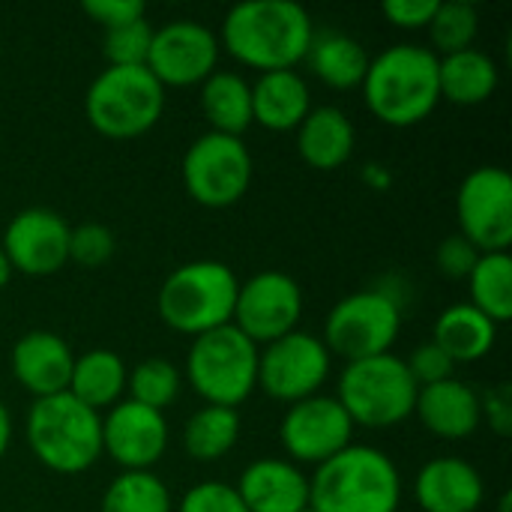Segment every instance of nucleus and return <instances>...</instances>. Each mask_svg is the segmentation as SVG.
I'll list each match as a JSON object with an SVG mask.
<instances>
[{
    "instance_id": "obj_1",
    "label": "nucleus",
    "mask_w": 512,
    "mask_h": 512,
    "mask_svg": "<svg viewBox=\"0 0 512 512\" xmlns=\"http://www.w3.org/2000/svg\"><path fill=\"white\" fill-rule=\"evenodd\" d=\"M219 45L258 72L297 69L315 36L312 15L294 0H243L225 12Z\"/></svg>"
},
{
    "instance_id": "obj_2",
    "label": "nucleus",
    "mask_w": 512,
    "mask_h": 512,
    "mask_svg": "<svg viewBox=\"0 0 512 512\" xmlns=\"http://www.w3.org/2000/svg\"><path fill=\"white\" fill-rule=\"evenodd\" d=\"M366 108L387 126L408 129L423 123L441 102L438 54L429 45L399 42L369 60L363 78Z\"/></svg>"
},
{
    "instance_id": "obj_3",
    "label": "nucleus",
    "mask_w": 512,
    "mask_h": 512,
    "mask_svg": "<svg viewBox=\"0 0 512 512\" xmlns=\"http://www.w3.org/2000/svg\"><path fill=\"white\" fill-rule=\"evenodd\" d=\"M309 507L315 512H399L402 474L384 450L351 444L315 468Z\"/></svg>"
},
{
    "instance_id": "obj_4",
    "label": "nucleus",
    "mask_w": 512,
    "mask_h": 512,
    "mask_svg": "<svg viewBox=\"0 0 512 512\" xmlns=\"http://www.w3.org/2000/svg\"><path fill=\"white\" fill-rule=\"evenodd\" d=\"M24 438L39 465L54 474H84L102 456V414L78 402L72 393L33 399Z\"/></svg>"
},
{
    "instance_id": "obj_5",
    "label": "nucleus",
    "mask_w": 512,
    "mask_h": 512,
    "mask_svg": "<svg viewBox=\"0 0 512 512\" xmlns=\"http://www.w3.org/2000/svg\"><path fill=\"white\" fill-rule=\"evenodd\" d=\"M237 288L240 279L228 264L213 258L186 261L171 270L159 285L156 309L171 330L195 339L201 333L231 324Z\"/></svg>"
},
{
    "instance_id": "obj_6",
    "label": "nucleus",
    "mask_w": 512,
    "mask_h": 512,
    "mask_svg": "<svg viewBox=\"0 0 512 512\" xmlns=\"http://www.w3.org/2000/svg\"><path fill=\"white\" fill-rule=\"evenodd\" d=\"M183 378L204 405L237 408L258 390V345L234 324L201 333L186 351Z\"/></svg>"
},
{
    "instance_id": "obj_7",
    "label": "nucleus",
    "mask_w": 512,
    "mask_h": 512,
    "mask_svg": "<svg viewBox=\"0 0 512 512\" xmlns=\"http://www.w3.org/2000/svg\"><path fill=\"white\" fill-rule=\"evenodd\" d=\"M417 390L420 387L414 384L405 360L390 351L345 363L336 399L348 411L354 426L390 429L414 414Z\"/></svg>"
},
{
    "instance_id": "obj_8",
    "label": "nucleus",
    "mask_w": 512,
    "mask_h": 512,
    "mask_svg": "<svg viewBox=\"0 0 512 512\" xmlns=\"http://www.w3.org/2000/svg\"><path fill=\"white\" fill-rule=\"evenodd\" d=\"M165 111V87L147 66H105L87 87L84 114L105 138H138Z\"/></svg>"
},
{
    "instance_id": "obj_9",
    "label": "nucleus",
    "mask_w": 512,
    "mask_h": 512,
    "mask_svg": "<svg viewBox=\"0 0 512 512\" xmlns=\"http://www.w3.org/2000/svg\"><path fill=\"white\" fill-rule=\"evenodd\" d=\"M402 333V306L378 288H363L342 297L324 321L321 342L330 354L351 360H366L390 354Z\"/></svg>"
},
{
    "instance_id": "obj_10",
    "label": "nucleus",
    "mask_w": 512,
    "mask_h": 512,
    "mask_svg": "<svg viewBox=\"0 0 512 512\" xmlns=\"http://www.w3.org/2000/svg\"><path fill=\"white\" fill-rule=\"evenodd\" d=\"M252 153L243 138L204 132L183 153V186L201 207H231L252 186Z\"/></svg>"
},
{
    "instance_id": "obj_11",
    "label": "nucleus",
    "mask_w": 512,
    "mask_h": 512,
    "mask_svg": "<svg viewBox=\"0 0 512 512\" xmlns=\"http://www.w3.org/2000/svg\"><path fill=\"white\" fill-rule=\"evenodd\" d=\"M333 369V354L321 336L294 330L258 348V390L270 399L294 405L321 393Z\"/></svg>"
},
{
    "instance_id": "obj_12",
    "label": "nucleus",
    "mask_w": 512,
    "mask_h": 512,
    "mask_svg": "<svg viewBox=\"0 0 512 512\" xmlns=\"http://www.w3.org/2000/svg\"><path fill=\"white\" fill-rule=\"evenodd\" d=\"M459 234L480 252H510L512 246V177L501 165H480L456 192Z\"/></svg>"
},
{
    "instance_id": "obj_13",
    "label": "nucleus",
    "mask_w": 512,
    "mask_h": 512,
    "mask_svg": "<svg viewBox=\"0 0 512 512\" xmlns=\"http://www.w3.org/2000/svg\"><path fill=\"white\" fill-rule=\"evenodd\" d=\"M303 318V288L282 270H261L240 282L231 324L258 348L297 330Z\"/></svg>"
},
{
    "instance_id": "obj_14",
    "label": "nucleus",
    "mask_w": 512,
    "mask_h": 512,
    "mask_svg": "<svg viewBox=\"0 0 512 512\" xmlns=\"http://www.w3.org/2000/svg\"><path fill=\"white\" fill-rule=\"evenodd\" d=\"M354 423L336 396L315 393L288 405L279 423V441L294 465H324L354 444Z\"/></svg>"
},
{
    "instance_id": "obj_15",
    "label": "nucleus",
    "mask_w": 512,
    "mask_h": 512,
    "mask_svg": "<svg viewBox=\"0 0 512 512\" xmlns=\"http://www.w3.org/2000/svg\"><path fill=\"white\" fill-rule=\"evenodd\" d=\"M219 36L192 18H174L153 27L147 69L162 87H201L219 69Z\"/></svg>"
},
{
    "instance_id": "obj_16",
    "label": "nucleus",
    "mask_w": 512,
    "mask_h": 512,
    "mask_svg": "<svg viewBox=\"0 0 512 512\" xmlns=\"http://www.w3.org/2000/svg\"><path fill=\"white\" fill-rule=\"evenodd\" d=\"M171 429L162 411L120 399L102 414V456L123 471H150L168 453Z\"/></svg>"
},
{
    "instance_id": "obj_17",
    "label": "nucleus",
    "mask_w": 512,
    "mask_h": 512,
    "mask_svg": "<svg viewBox=\"0 0 512 512\" xmlns=\"http://www.w3.org/2000/svg\"><path fill=\"white\" fill-rule=\"evenodd\" d=\"M69 231L72 225L51 207L18 210L0 240L15 273L51 276L69 261Z\"/></svg>"
},
{
    "instance_id": "obj_18",
    "label": "nucleus",
    "mask_w": 512,
    "mask_h": 512,
    "mask_svg": "<svg viewBox=\"0 0 512 512\" xmlns=\"http://www.w3.org/2000/svg\"><path fill=\"white\" fill-rule=\"evenodd\" d=\"M9 363H12L15 381L33 399H45V396H57L69 390L75 354L63 336L51 330H30L12 345Z\"/></svg>"
},
{
    "instance_id": "obj_19",
    "label": "nucleus",
    "mask_w": 512,
    "mask_h": 512,
    "mask_svg": "<svg viewBox=\"0 0 512 512\" xmlns=\"http://www.w3.org/2000/svg\"><path fill=\"white\" fill-rule=\"evenodd\" d=\"M237 495L249 512H300L309 507V477L288 459H255L240 471Z\"/></svg>"
},
{
    "instance_id": "obj_20",
    "label": "nucleus",
    "mask_w": 512,
    "mask_h": 512,
    "mask_svg": "<svg viewBox=\"0 0 512 512\" xmlns=\"http://www.w3.org/2000/svg\"><path fill=\"white\" fill-rule=\"evenodd\" d=\"M414 495L423 512H477L486 498V483L471 462L438 456L420 468Z\"/></svg>"
},
{
    "instance_id": "obj_21",
    "label": "nucleus",
    "mask_w": 512,
    "mask_h": 512,
    "mask_svg": "<svg viewBox=\"0 0 512 512\" xmlns=\"http://www.w3.org/2000/svg\"><path fill=\"white\" fill-rule=\"evenodd\" d=\"M414 414L441 441H465L483 426L480 393L459 378L420 387Z\"/></svg>"
},
{
    "instance_id": "obj_22",
    "label": "nucleus",
    "mask_w": 512,
    "mask_h": 512,
    "mask_svg": "<svg viewBox=\"0 0 512 512\" xmlns=\"http://www.w3.org/2000/svg\"><path fill=\"white\" fill-rule=\"evenodd\" d=\"M252 123L267 132H294L312 111V93L297 69L261 72L252 84Z\"/></svg>"
},
{
    "instance_id": "obj_23",
    "label": "nucleus",
    "mask_w": 512,
    "mask_h": 512,
    "mask_svg": "<svg viewBox=\"0 0 512 512\" xmlns=\"http://www.w3.org/2000/svg\"><path fill=\"white\" fill-rule=\"evenodd\" d=\"M297 132V153L306 165L318 171H336L342 168L357 147V129L351 117L336 105H318L312 108Z\"/></svg>"
},
{
    "instance_id": "obj_24",
    "label": "nucleus",
    "mask_w": 512,
    "mask_h": 512,
    "mask_svg": "<svg viewBox=\"0 0 512 512\" xmlns=\"http://www.w3.org/2000/svg\"><path fill=\"white\" fill-rule=\"evenodd\" d=\"M501 84V69L495 57L483 48H465L438 57V90L441 99L453 105H483L495 96Z\"/></svg>"
},
{
    "instance_id": "obj_25",
    "label": "nucleus",
    "mask_w": 512,
    "mask_h": 512,
    "mask_svg": "<svg viewBox=\"0 0 512 512\" xmlns=\"http://www.w3.org/2000/svg\"><path fill=\"white\" fill-rule=\"evenodd\" d=\"M432 342L453 360V363H477L483 360L498 342V324L489 321L471 303L447 306L432 327Z\"/></svg>"
},
{
    "instance_id": "obj_26",
    "label": "nucleus",
    "mask_w": 512,
    "mask_h": 512,
    "mask_svg": "<svg viewBox=\"0 0 512 512\" xmlns=\"http://www.w3.org/2000/svg\"><path fill=\"white\" fill-rule=\"evenodd\" d=\"M369 51L360 39L342 30H315L312 45L306 51V63L333 90H354L363 84L369 69Z\"/></svg>"
},
{
    "instance_id": "obj_27",
    "label": "nucleus",
    "mask_w": 512,
    "mask_h": 512,
    "mask_svg": "<svg viewBox=\"0 0 512 512\" xmlns=\"http://www.w3.org/2000/svg\"><path fill=\"white\" fill-rule=\"evenodd\" d=\"M126 378H129V369L117 351L93 348V351H84L81 357H75L66 393H72L87 408L105 414L108 408H114L123 399Z\"/></svg>"
},
{
    "instance_id": "obj_28",
    "label": "nucleus",
    "mask_w": 512,
    "mask_h": 512,
    "mask_svg": "<svg viewBox=\"0 0 512 512\" xmlns=\"http://www.w3.org/2000/svg\"><path fill=\"white\" fill-rule=\"evenodd\" d=\"M201 114L210 123V132L243 138L252 126V87L240 72L216 69L201 84Z\"/></svg>"
},
{
    "instance_id": "obj_29",
    "label": "nucleus",
    "mask_w": 512,
    "mask_h": 512,
    "mask_svg": "<svg viewBox=\"0 0 512 512\" xmlns=\"http://www.w3.org/2000/svg\"><path fill=\"white\" fill-rule=\"evenodd\" d=\"M243 432V420L237 408L204 405L183 426V450L195 462H219L228 456Z\"/></svg>"
},
{
    "instance_id": "obj_30",
    "label": "nucleus",
    "mask_w": 512,
    "mask_h": 512,
    "mask_svg": "<svg viewBox=\"0 0 512 512\" xmlns=\"http://www.w3.org/2000/svg\"><path fill=\"white\" fill-rule=\"evenodd\" d=\"M471 306H477L498 327L512 318V258L510 252H483L468 276Z\"/></svg>"
},
{
    "instance_id": "obj_31",
    "label": "nucleus",
    "mask_w": 512,
    "mask_h": 512,
    "mask_svg": "<svg viewBox=\"0 0 512 512\" xmlns=\"http://www.w3.org/2000/svg\"><path fill=\"white\" fill-rule=\"evenodd\" d=\"M99 512H174V498L153 471H123L108 483Z\"/></svg>"
},
{
    "instance_id": "obj_32",
    "label": "nucleus",
    "mask_w": 512,
    "mask_h": 512,
    "mask_svg": "<svg viewBox=\"0 0 512 512\" xmlns=\"http://www.w3.org/2000/svg\"><path fill=\"white\" fill-rule=\"evenodd\" d=\"M180 387H183V372L168 357H144L141 363L129 369V378H126L129 399L162 414L165 408L177 402Z\"/></svg>"
},
{
    "instance_id": "obj_33",
    "label": "nucleus",
    "mask_w": 512,
    "mask_h": 512,
    "mask_svg": "<svg viewBox=\"0 0 512 512\" xmlns=\"http://www.w3.org/2000/svg\"><path fill=\"white\" fill-rule=\"evenodd\" d=\"M426 30H429V48L438 57H447L474 48V39L480 33V12L468 0H444L438 3Z\"/></svg>"
},
{
    "instance_id": "obj_34",
    "label": "nucleus",
    "mask_w": 512,
    "mask_h": 512,
    "mask_svg": "<svg viewBox=\"0 0 512 512\" xmlns=\"http://www.w3.org/2000/svg\"><path fill=\"white\" fill-rule=\"evenodd\" d=\"M153 24L147 18L102 30V54L108 66H147Z\"/></svg>"
},
{
    "instance_id": "obj_35",
    "label": "nucleus",
    "mask_w": 512,
    "mask_h": 512,
    "mask_svg": "<svg viewBox=\"0 0 512 512\" xmlns=\"http://www.w3.org/2000/svg\"><path fill=\"white\" fill-rule=\"evenodd\" d=\"M114 252H117V240L111 228L99 222H81L69 231V261H75L78 267L96 270L108 264Z\"/></svg>"
},
{
    "instance_id": "obj_36",
    "label": "nucleus",
    "mask_w": 512,
    "mask_h": 512,
    "mask_svg": "<svg viewBox=\"0 0 512 512\" xmlns=\"http://www.w3.org/2000/svg\"><path fill=\"white\" fill-rule=\"evenodd\" d=\"M174 512H249L243 507L240 495L234 486L216 483V480H204L192 489L183 492L180 504Z\"/></svg>"
},
{
    "instance_id": "obj_37",
    "label": "nucleus",
    "mask_w": 512,
    "mask_h": 512,
    "mask_svg": "<svg viewBox=\"0 0 512 512\" xmlns=\"http://www.w3.org/2000/svg\"><path fill=\"white\" fill-rule=\"evenodd\" d=\"M414 384L417 387H429V384H438V381H447V378H456V363L435 345V342H426V345H417L408 357H402Z\"/></svg>"
},
{
    "instance_id": "obj_38",
    "label": "nucleus",
    "mask_w": 512,
    "mask_h": 512,
    "mask_svg": "<svg viewBox=\"0 0 512 512\" xmlns=\"http://www.w3.org/2000/svg\"><path fill=\"white\" fill-rule=\"evenodd\" d=\"M480 255H483V252H480L468 237H462V234L456 231V234L444 237L441 246L435 249V267H438L447 279H468L471 270H474V264L480 261Z\"/></svg>"
},
{
    "instance_id": "obj_39",
    "label": "nucleus",
    "mask_w": 512,
    "mask_h": 512,
    "mask_svg": "<svg viewBox=\"0 0 512 512\" xmlns=\"http://www.w3.org/2000/svg\"><path fill=\"white\" fill-rule=\"evenodd\" d=\"M435 9H438V0H384L381 3V15L399 30H426Z\"/></svg>"
},
{
    "instance_id": "obj_40",
    "label": "nucleus",
    "mask_w": 512,
    "mask_h": 512,
    "mask_svg": "<svg viewBox=\"0 0 512 512\" xmlns=\"http://www.w3.org/2000/svg\"><path fill=\"white\" fill-rule=\"evenodd\" d=\"M81 9L96 24H102V30L120 27V24H129V21H138V18H147V6L141 0H84Z\"/></svg>"
},
{
    "instance_id": "obj_41",
    "label": "nucleus",
    "mask_w": 512,
    "mask_h": 512,
    "mask_svg": "<svg viewBox=\"0 0 512 512\" xmlns=\"http://www.w3.org/2000/svg\"><path fill=\"white\" fill-rule=\"evenodd\" d=\"M480 414H483V423H489V429L501 438H507L512 432V387L504 384H495L489 387L486 393H480Z\"/></svg>"
},
{
    "instance_id": "obj_42",
    "label": "nucleus",
    "mask_w": 512,
    "mask_h": 512,
    "mask_svg": "<svg viewBox=\"0 0 512 512\" xmlns=\"http://www.w3.org/2000/svg\"><path fill=\"white\" fill-rule=\"evenodd\" d=\"M363 180L372 186V189H378V192H384L390 183H393V177H390V171L381 165V162H369L366 168H363Z\"/></svg>"
},
{
    "instance_id": "obj_43",
    "label": "nucleus",
    "mask_w": 512,
    "mask_h": 512,
    "mask_svg": "<svg viewBox=\"0 0 512 512\" xmlns=\"http://www.w3.org/2000/svg\"><path fill=\"white\" fill-rule=\"evenodd\" d=\"M9 444H12V417H9V408L0 399V459L6 456Z\"/></svg>"
},
{
    "instance_id": "obj_44",
    "label": "nucleus",
    "mask_w": 512,
    "mask_h": 512,
    "mask_svg": "<svg viewBox=\"0 0 512 512\" xmlns=\"http://www.w3.org/2000/svg\"><path fill=\"white\" fill-rule=\"evenodd\" d=\"M12 273H15V270H12V264H9V258H6V252L0 249V291H3L6 285H9V279H12Z\"/></svg>"
},
{
    "instance_id": "obj_45",
    "label": "nucleus",
    "mask_w": 512,
    "mask_h": 512,
    "mask_svg": "<svg viewBox=\"0 0 512 512\" xmlns=\"http://www.w3.org/2000/svg\"><path fill=\"white\" fill-rule=\"evenodd\" d=\"M510 507H512V495L510 492H504V495H501V501H498V512H510Z\"/></svg>"
},
{
    "instance_id": "obj_46",
    "label": "nucleus",
    "mask_w": 512,
    "mask_h": 512,
    "mask_svg": "<svg viewBox=\"0 0 512 512\" xmlns=\"http://www.w3.org/2000/svg\"><path fill=\"white\" fill-rule=\"evenodd\" d=\"M300 512H315V510H312V507H306V510H300Z\"/></svg>"
}]
</instances>
